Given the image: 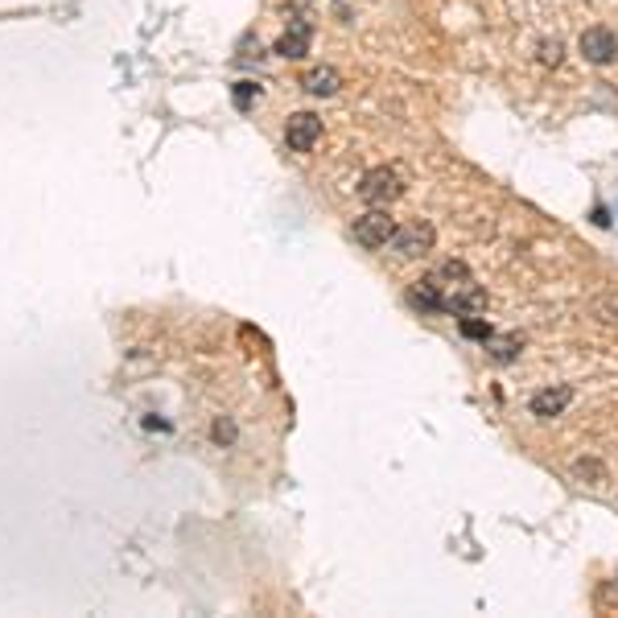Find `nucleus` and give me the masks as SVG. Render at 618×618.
Wrapping results in <instances>:
<instances>
[{"label":"nucleus","instance_id":"4","mask_svg":"<svg viewBox=\"0 0 618 618\" xmlns=\"http://www.w3.org/2000/svg\"><path fill=\"white\" fill-rule=\"evenodd\" d=\"M577 50L589 67H610V62L618 59V38H614V30H606V25H594V30H586L577 38Z\"/></svg>","mask_w":618,"mask_h":618},{"label":"nucleus","instance_id":"7","mask_svg":"<svg viewBox=\"0 0 618 618\" xmlns=\"http://www.w3.org/2000/svg\"><path fill=\"white\" fill-rule=\"evenodd\" d=\"M309 46H314V25H309V21H289V30L277 38V54L289 62L305 59Z\"/></svg>","mask_w":618,"mask_h":618},{"label":"nucleus","instance_id":"3","mask_svg":"<svg viewBox=\"0 0 618 618\" xmlns=\"http://www.w3.org/2000/svg\"><path fill=\"white\" fill-rule=\"evenodd\" d=\"M392 232H396V219L387 214V206H371L368 214H359L355 227H350V235H355V243H363V248H387V240H392Z\"/></svg>","mask_w":618,"mask_h":618},{"label":"nucleus","instance_id":"6","mask_svg":"<svg viewBox=\"0 0 618 618\" xmlns=\"http://www.w3.org/2000/svg\"><path fill=\"white\" fill-rule=\"evenodd\" d=\"M318 141H322V120L314 116V112H293V116L285 120V145H289L293 153H309Z\"/></svg>","mask_w":618,"mask_h":618},{"label":"nucleus","instance_id":"8","mask_svg":"<svg viewBox=\"0 0 618 618\" xmlns=\"http://www.w3.org/2000/svg\"><path fill=\"white\" fill-rule=\"evenodd\" d=\"M569 404H573V387H569V384L544 387V392H536V396H532V416L549 421V416H560Z\"/></svg>","mask_w":618,"mask_h":618},{"label":"nucleus","instance_id":"13","mask_svg":"<svg viewBox=\"0 0 618 618\" xmlns=\"http://www.w3.org/2000/svg\"><path fill=\"white\" fill-rule=\"evenodd\" d=\"M256 95H260V87H256V83H235V91H232V99H235V107H240V112H248Z\"/></svg>","mask_w":618,"mask_h":618},{"label":"nucleus","instance_id":"11","mask_svg":"<svg viewBox=\"0 0 618 618\" xmlns=\"http://www.w3.org/2000/svg\"><path fill=\"white\" fill-rule=\"evenodd\" d=\"M458 326H462V334H466V339H478V342H486V339H491V334H495V330H491V322H483V318H478V314H470V318H462V322H458Z\"/></svg>","mask_w":618,"mask_h":618},{"label":"nucleus","instance_id":"10","mask_svg":"<svg viewBox=\"0 0 618 618\" xmlns=\"http://www.w3.org/2000/svg\"><path fill=\"white\" fill-rule=\"evenodd\" d=\"M483 350H486V359H491V363H499V368H503V363H512V359L520 355V339H515V334L495 339V334H491V339L483 342Z\"/></svg>","mask_w":618,"mask_h":618},{"label":"nucleus","instance_id":"5","mask_svg":"<svg viewBox=\"0 0 618 618\" xmlns=\"http://www.w3.org/2000/svg\"><path fill=\"white\" fill-rule=\"evenodd\" d=\"M486 309V293L466 280V285H454V289H441V314H454V318H470V314H483Z\"/></svg>","mask_w":618,"mask_h":618},{"label":"nucleus","instance_id":"9","mask_svg":"<svg viewBox=\"0 0 618 618\" xmlns=\"http://www.w3.org/2000/svg\"><path fill=\"white\" fill-rule=\"evenodd\" d=\"M301 87L309 91V95H318V99H330V95H339L342 87V75L334 67H314L301 75Z\"/></svg>","mask_w":618,"mask_h":618},{"label":"nucleus","instance_id":"2","mask_svg":"<svg viewBox=\"0 0 618 618\" xmlns=\"http://www.w3.org/2000/svg\"><path fill=\"white\" fill-rule=\"evenodd\" d=\"M433 243H437V232H433V227H429L425 219H413V223H404V227H396V232H392L387 248L396 251L400 260H416V256L433 251Z\"/></svg>","mask_w":618,"mask_h":618},{"label":"nucleus","instance_id":"1","mask_svg":"<svg viewBox=\"0 0 618 618\" xmlns=\"http://www.w3.org/2000/svg\"><path fill=\"white\" fill-rule=\"evenodd\" d=\"M404 194V177L392 169V165H376L359 177V198L368 206H392Z\"/></svg>","mask_w":618,"mask_h":618},{"label":"nucleus","instance_id":"12","mask_svg":"<svg viewBox=\"0 0 618 618\" xmlns=\"http://www.w3.org/2000/svg\"><path fill=\"white\" fill-rule=\"evenodd\" d=\"M536 50H541V62H544V67H560V59H565V46H560L557 38H552V41H541Z\"/></svg>","mask_w":618,"mask_h":618}]
</instances>
